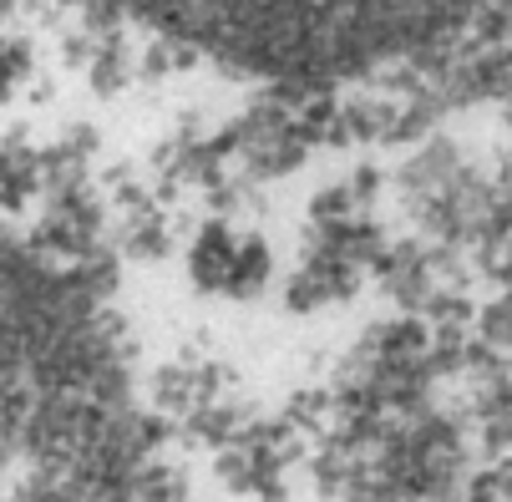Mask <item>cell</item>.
<instances>
[{
	"instance_id": "cell-1",
	"label": "cell",
	"mask_w": 512,
	"mask_h": 502,
	"mask_svg": "<svg viewBox=\"0 0 512 502\" xmlns=\"http://www.w3.org/2000/svg\"><path fill=\"white\" fill-rule=\"evenodd\" d=\"M173 26L264 61H335L401 41L431 0H148Z\"/></svg>"
}]
</instances>
